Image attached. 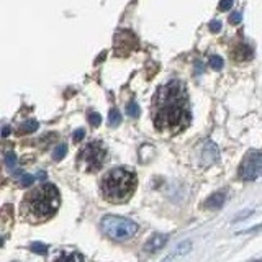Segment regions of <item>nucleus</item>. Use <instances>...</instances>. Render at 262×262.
Returning a JSON list of instances; mask_svg holds the SVG:
<instances>
[{"mask_svg":"<svg viewBox=\"0 0 262 262\" xmlns=\"http://www.w3.org/2000/svg\"><path fill=\"white\" fill-rule=\"evenodd\" d=\"M84 136H86V131H84L82 128H79V129H75V131H74L72 140H74L75 143H79L81 140H84Z\"/></svg>","mask_w":262,"mask_h":262,"instance_id":"obj_24","label":"nucleus"},{"mask_svg":"<svg viewBox=\"0 0 262 262\" xmlns=\"http://www.w3.org/2000/svg\"><path fill=\"white\" fill-rule=\"evenodd\" d=\"M220 158V151L217 148V144L212 141H206L202 148V164L203 166H212L218 161Z\"/></svg>","mask_w":262,"mask_h":262,"instance_id":"obj_8","label":"nucleus"},{"mask_svg":"<svg viewBox=\"0 0 262 262\" xmlns=\"http://www.w3.org/2000/svg\"><path fill=\"white\" fill-rule=\"evenodd\" d=\"M109 123H110V126H118L120 123H121V113L117 109L110 110V113H109Z\"/></svg>","mask_w":262,"mask_h":262,"instance_id":"obj_17","label":"nucleus"},{"mask_svg":"<svg viewBox=\"0 0 262 262\" xmlns=\"http://www.w3.org/2000/svg\"><path fill=\"white\" fill-rule=\"evenodd\" d=\"M231 7H233V0H221V2H220V10L221 12L231 9Z\"/></svg>","mask_w":262,"mask_h":262,"instance_id":"obj_26","label":"nucleus"},{"mask_svg":"<svg viewBox=\"0 0 262 262\" xmlns=\"http://www.w3.org/2000/svg\"><path fill=\"white\" fill-rule=\"evenodd\" d=\"M5 166L9 169L17 167V156H15V152H12V151L5 152Z\"/></svg>","mask_w":262,"mask_h":262,"instance_id":"obj_19","label":"nucleus"},{"mask_svg":"<svg viewBox=\"0 0 262 262\" xmlns=\"http://www.w3.org/2000/svg\"><path fill=\"white\" fill-rule=\"evenodd\" d=\"M221 30V21H218V20H213V21H210V32H213V33H218Z\"/></svg>","mask_w":262,"mask_h":262,"instance_id":"obj_25","label":"nucleus"},{"mask_svg":"<svg viewBox=\"0 0 262 262\" xmlns=\"http://www.w3.org/2000/svg\"><path fill=\"white\" fill-rule=\"evenodd\" d=\"M152 120L159 131L177 135L190 123V107L186 86L172 81L161 87L152 98Z\"/></svg>","mask_w":262,"mask_h":262,"instance_id":"obj_1","label":"nucleus"},{"mask_svg":"<svg viewBox=\"0 0 262 262\" xmlns=\"http://www.w3.org/2000/svg\"><path fill=\"white\" fill-rule=\"evenodd\" d=\"M136 38L131 32H120L115 38V55L117 56H128L136 48Z\"/></svg>","mask_w":262,"mask_h":262,"instance_id":"obj_7","label":"nucleus"},{"mask_svg":"<svg viewBox=\"0 0 262 262\" xmlns=\"http://www.w3.org/2000/svg\"><path fill=\"white\" fill-rule=\"evenodd\" d=\"M174 257H177V256H175V252L169 254V256H166V257H164L163 260H161V262H172V260H174Z\"/></svg>","mask_w":262,"mask_h":262,"instance_id":"obj_27","label":"nucleus"},{"mask_svg":"<svg viewBox=\"0 0 262 262\" xmlns=\"http://www.w3.org/2000/svg\"><path fill=\"white\" fill-rule=\"evenodd\" d=\"M126 113L129 115V117H133V118H138V117H140L141 109L138 107V103L135 102V100H131V102L126 103Z\"/></svg>","mask_w":262,"mask_h":262,"instance_id":"obj_15","label":"nucleus"},{"mask_svg":"<svg viewBox=\"0 0 262 262\" xmlns=\"http://www.w3.org/2000/svg\"><path fill=\"white\" fill-rule=\"evenodd\" d=\"M225 194L223 192H217V194H213L210 198L205 202V208H210V210H218V208L223 206V203H225Z\"/></svg>","mask_w":262,"mask_h":262,"instance_id":"obj_12","label":"nucleus"},{"mask_svg":"<svg viewBox=\"0 0 262 262\" xmlns=\"http://www.w3.org/2000/svg\"><path fill=\"white\" fill-rule=\"evenodd\" d=\"M55 262H84L82 254L75 252V251H61Z\"/></svg>","mask_w":262,"mask_h":262,"instance_id":"obj_11","label":"nucleus"},{"mask_svg":"<svg viewBox=\"0 0 262 262\" xmlns=\"http://www.w3.org/2000/svg\"><path fill=\"white\" fill-rule=\"evenodd\" d=\"M243 20V13L241 12H234V13H231L229 15V23L231 25H238Z\"/></svg>","mask_w":262,"mask_h":262,"instance_id":"obj_23","label":"nucleus"},{"mask_svg":"<svg viewBox=\"0 0 262 262\" xmlns=\"http://www.w3.org/2000/svg\"><path fill=\"white\" fill-rule=\"evenodd\" d=\"M107 159V149L100 141L89 143L84 148L79 156H77V163H79L87 172H97L102 169L103 163Z\"/></svg>","mask_w":262,"mask_h":262,"instance_id":"obj_5","label":"nucleus"},{"mask_svg":"<svg viewBox=\"0 0 262 262\" xmlns=\"http://www.w3.org/2000/svg\"><path fill=\"white\" fill-rule=\"evenodd\" d=\"M166 243H167V234H158L156 233V234H152L149 238V241L144 244V251L152 254V252H156L158 249L163 248Z\"/></svg>","mask_w":262,"mask_h":262,"instance_id":"obj_9","label":"nucleus"},{"mask_svg":"<svg viewBox=\"0 0 262 262\" xmlns=\"http://www.w3.org/2000/svg\"><path fill=\"white\" fill-rule=\"evenodd\" d=\"M254 212L252 210H248V212H244V213H241L240 217H236V220H243V218H246V217H249V215H252Z\"/></svg>","mask_w":262,"mask_h":262,"instance_id":"obj_28","label":"nucleus"},{"mask_svg":"<svg viewBox=\"0 0 262 262\" xmlns=\"http://www.w3.org/2000/svg\"><path fill=\"white\" fill-rule=\"evenodd\" d=\"M9 133H10V128H9V126H4V129H2V136L7 138V136H9Z\"/></svg>","mask_w":262,"mask_h":262,"instance_id":"obj_29","label":"nucleus"},{"mask_svg":"<svg viewBox=\"0 0 262 262\" xmlns=\"http://www.w3.org/2000/svg\"><path fill=\"white\" fill-rule=\"evenodd\" d=\"M15 175L18 177L20 186H23V187L32 186V184L35 182V177H33V175H30V174H23V172H20V171H15Z\"/></svg>","mask_w":262,"mask_h":262,"instance_id":"obj_14","label":"nucleus"},{"mask_svg":"<svg viewBox=\"0 0 262 262\" xmlns=\"http://www.w3.org/2000/svg\"><path fill=\"white\" fill-rule=\"evenodd\" d=\"M36 129H38V121L36 120H27L18 126V133L28 135V133H33V131H36Z\"/></svg>","mask_w":262,"mask_h":262,"instance_id":"obj_13","label":"nucleus"},{"mask_svg":"<svg viewBox=\"0 0 262 262\" xmlns=\"http://www.w3.org/2000/svg\"><path fill=\"white\" fill-rule=\"evenodd\" d=\"M190 249H192V241L186 240L184 243H180L179 246H177V249L174 252H175V256H184V254L190 252Z\"/></svg>","mask_w":262,"mask_h":262,"instance_id":"obj_16","label":"nucleus"},{"mask_svg":"<svg viewBox=\"0 0 262 262\" xmlns=\"http://www.w3.org/2000/svg\"><path fill=\"white\" fill-rule=\"evenodd\" d=\"M66 152H67V146L66 144H59V146H56V149L53 151V159L61 161L66 156Z\"/></svg>","mask_w":262,"mask_h":262,"instance_id":"obj_18","label":"nucleus"},{"mask_svg":"<svg viewBox=\"0 0 262 262\" xmlns=\"http://www.w3.org/2000/svg\"><path fill=\"white\" fill-rule=\"evenodd\" d=\"M240 177L248 182L257 180L259 177H262V152L251 151L246 154L240 166Z\"/></svg>","mask_w":262,"mask_h":262,"instance_id":"obj_6","label":"nucleus"},{"mask_svg":"<svg viewBox=\"0 0 262 262\" xmlns=\"http://www.w3.org/2000/svg\"><path fill=\"white\" fill-rule=\"evenodd\" d=\"M89 123L92 126H100V123H102V117H100V115L95 113V112H90L89 113Z\"/></svg>","mask_w":262,"mask_h":262,"instance_id":"obj_22","label":"nucleus"},{"mask_svg":"<svg viewBox=\"0 0 262 262\" xmlns=\"http://www.w3.org/2000/svg\"><path fill=\"white\" fill-rule=\"evenodd\" d=\"M30 249H32L33 252H36V254H41V256H44V254H48V246L43 244V243H32V246H30Z\"/></svg>","mask_w":262,"mask_h":262,"instance_id":"obj_20","label":"nucleus"},{"mask_svg":"<svg viewBox=\"0 0 262 262\" xmlns=\"http://www.w3.org/2000/svg\"><path fill=\"white\" fill-rule=\"evenodd\" d=\"M61 205L59 190L53 184H43L32 190L21 203L23 215L35 223H41L53 218Z\"/></svg>","mask_w":262,"mask_h":262,"instance_id":"obj_2","label":"nucleus"},{"mask_svg":"<svg viewBox=\"0 0 262 262\" xmlns=\"http://www.w3.org/2000/svg\"><path fill=\"white\" fill-rule=\"evenodd\" d=\"M136 184L138 180L135 172L117 167L103 175L102 182H100V190H102L105 200H109L110 203H123L135 194Z\"/></svg>","mask_w":262,"mask_h":262,"instance_id":"obj_3","label":"nucleus"},{"mask_svg":"<svg viewBox=\"0 0 262 262\" xmlns=\"http://www.w3.org/2000/svg\"><path fill=\"white\" fill-rule=\"evenodd\" d=\"M103 233L112 238L113 241H126L133 238L138 231V225L125 217H117V215H105L100 221Z\"/></svg>","mask_w":262,"mask_h":262,"instance_id":"obj_4","label":"nucleus"},{"mask_svg":"<svg viewBox=\"0 0 262 262\" xmlns=\"http://www.w3.org/2000/svg\"><path fill=\"white\" fill-rule=\"evenodd\" d=\"M210 66L215 69V71H220V69H223V59L220 56H210Z\"/></svg>","mask_w":262,"mask_h":262,"instance_id":"obj_21","label":"nucleus"},{"mask_svg":"<svg viewBox=\"0 0 262 262\" xmlns=\"http://www.w3.org/2000/svg\"><path fill=\"white\" fill-rule=\"evenodd\" d=\"M231 56H233V59L238 61V63H246V61H249L252 58V49L249 44H240L233 49Z\"/></svg>","mask_w":262,"mask_h":262,"instance_id":"obj_10","label":"nucleus"},{"mask_svg":"<svg viewBox=\"0 0 262 262\" xmlns=\"http://www.w3.org/2000/svg\"><path fill=\"white\" fill-rule=\"evenodd\" d=\"M256 262H262V260H256Z\"/></svg>","mask_w":262,"mask_h":262,"instance_id":"obj_30","label":"nucleus"}]
</instances>
